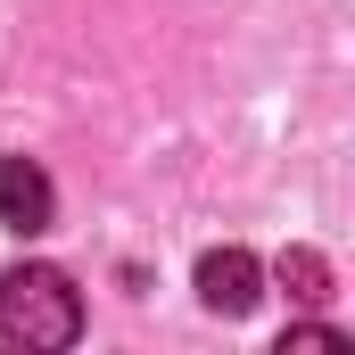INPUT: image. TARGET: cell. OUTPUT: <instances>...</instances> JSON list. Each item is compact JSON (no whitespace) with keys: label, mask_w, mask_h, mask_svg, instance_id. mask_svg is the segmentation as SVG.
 Returning <instances> with one entry per match:
<instances>
[{"label":"cell","mask_w":355,"mask_h":355,"mask_svg":"<svg viewBox=\"0 0 355 355\" xmlns=\"http://www.w3.org/2000/svg\"><path fill=\"white\" fill-rule=\"evenodd\" d=\"M281 281H289L297 297H322V289H331V272H322V257H314V248H297V257H281Z\"/></svg>","instance_id":"277c9868"},{"label":"cell","mask_w":355,"mask_h":355,"mask_svg":"<svg viewBox=\"0 0 355 355\" xmlns=\"http://www.w3.org/2000/svg\"><path fill=\"white\" fill-rule=\"evenodd\" d=\"M50 207H58V190L33 157H0V223L8 232H50Z\"/></svg>","instance_id":"3957f363"},{"label":"cell","mask_w":355,"mask_h":355,"mask_svg":"<svg viewBox=\"0 0 355 355\" xmlns=\"http://www.w3.org/2000/svg\"><path fill=\"white\" fill-rule=\"evenodd\" d=\"M0 331L17 347H75L83 339V289L58 265H17L0 281Z\"/></svg>","instance_id":"6da1fadb"},{"label":"cell","mask_w":355,"mask_h":355,"mask_svg":"<svg viewBox=\"0 0 355 355\" xmlns=\"http://www.w3.org/2000/svg\"><path fill=\"white\" fill-rule=\"evenodd\" d=\"M257 289H265V272H257L248 248H207V257H198V306H207V314H232V322H240V314L257 306Z\"/></svg>","instance_id":"7a4b0ae2"}]
</instances>
